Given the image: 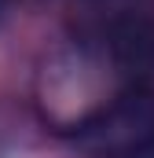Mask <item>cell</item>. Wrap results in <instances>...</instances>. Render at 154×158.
I'll use <instances>...</instances> for the list:
<instances>
[{
  "label": "cell",
  "instance_id": "2",
  "mask_svg": "<svg viewBox=\"0 0 154 158\" xmlns=\"http://www.w3.org/2000/svg\"><path fill=\"white\" fill-rule=\"evenodd\" d=\"M107 48H110V59L117 63L121 74H132V77H143L154 70V22L147 19H117L114 26L107 30Z\"/></svg>",
  "mask_w": 154,
  "mask_h": 158
},
{
  "label": "cell",
  "instance_id": "3",
  "mask_svg": "<svg viewBox=\"0 0 154 158\" xmlns=\"http://www.w3.org/2000/svg\"><path fill=\"white\" fill-rule=\"evenodd\" d=\"M0 4H4V0H0Z\"/></svg>",
  "mask_w": 154,
  "mask_h": 158
},
{
  "label": "cell",
  "instance_id": "1",
  "mask_svg": "<svg viewBox=\"0 0 154 158\" xmlns=\"http://www.w3.org/2000/svg\"><path fill=\"white\" fill-rule=\"evenodd\" d=\"M88 158H154V96L136 88L114 99L74 132Z\"/></svg>",
  "mask_w": 154,
  "mask_h": 158
}]
</instances>
